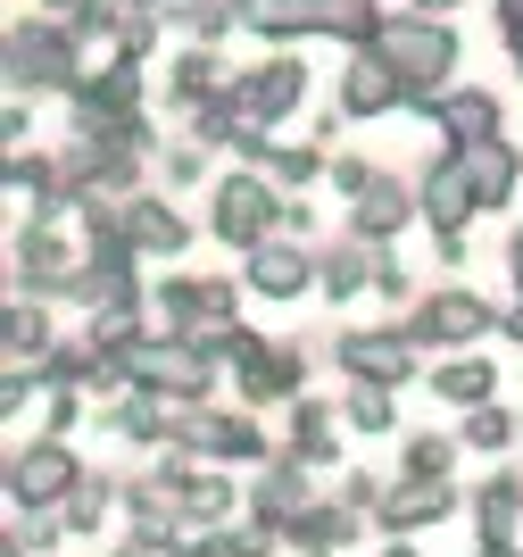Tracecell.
Instances as JSON below:
<instances>
[]
</instances>
